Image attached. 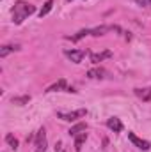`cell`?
Here are the masks:
<instances>
[{"label": "cell", "mask_w": 151, "mask_h": 152, "mask_svg": "<svg viewBox=\"0 0 151 152\" xmlns=\"http://www.w3.org/2000/svg\"><path fill=\"white\" fill-rule=\"evenodd\" d=\"M46 147H48V142H46V129L41 127L38 131V134H36V149H34V152H44Z\"/></svg>", "instance_id": "3"}, {"label": "cell", "mask_w": 151, "mask_h": 152, "mask_svg": "<svg viewBox=\"0 0 151 152\" xmlns=\"http://www.w3.org/2000/svg\"><path fill=\"white\" fill-rule=\"evenodd\" d=\"M18 50H20V46H18V44H7V46H2V48H0V57L4 58V57H7L9 53L18 51Z\"/></svg>", "instance_id": "11"}, {"label": "cell", "mask_w": 151, "mask_h": 152, "mask_svg": "<svg viewBox=\"0 0 151 152\" xmlns=\"http://www.w3.org/2000/svg\"><path fill=\"white\" fill-rule=\"evenodd\" d=\"M85 36H91V30L89 28H85V30H80L76 36H68L66 39H70V41H73V42H76V41H80L82 37H85Z\"/></svg>", "instance_id": "15"}, {"label": "cell", "mask_w": 151, "mask_h": 152, "mask_svg": "<svg viewBox=\"0 0 151 152\" xmlns=\"http://www.w3.org/2000/svg\"><path fill=\"white\" fill-rule=\"evenodd\" d=\"M70 2H71V0H70Z\"/></svg>", "instance_id": "20"}, {"label": "cell", "mask_w": 151, "mask_h": 152, "mask_svg": "<svg viewBox=\"0 0 151 152\" xmlns=\"http://www.w3.org/2000/svg\"><path fill=\"white\" fill-rule=\"evenodd\" d=\"M135 96L139 99H142L144 103H151V87H146V88H133Z\"/></svg>", "instance_id": "6"}, {"label": "cell", "mask_w": 151, "mask_h": 152, "mask_svg": "<svg viewBox=\"0 0 151 152\" xmlns=\"http://www.w3.org/2000/svg\"><path fill=\"white\" fill-rule=\"evenodd\" d=\"M110 57H112V51H110V50L101 51V53H93V55H91V62H93V64H100L101 60L110 58Z\"/></svg>", "instance_id": "8"}, {"label": "cell", "mask_w": 151, "mask_h": 152, "mask_svg": "<svg viewBox=\"0 0 151 152\" xmlns=\"http://www.w3.org/2000/svg\"><path fill=\"white\" fill-rule=\"evenodd\" d=\"M137 2V5H141V7H144V5H150V0H135Z\"/></svg>", "instance_id": "18"}, {"label": "cell", "mask_w": 151, "mask_h": 152, "mask_svg": "<svg viewBox=\"0 0 151 152\" xmlns=\"http://www.w3.org/2000/svg\"><path fill=\"white\" fill-rule=\"evenodd\" d=\"M107 127L114 131V133H121L123 131V122L117 118V117H110L109 120H107Z\"/></svg>", "instance_id": "7"}, {"label": "cell", "mask_w": 151, "mask_h": 152, "mask_svg": "<svg viewBox=\"0 0 151 152\" xmlns=\"http://www.w3.org/2000/svg\"><path fill=\"white\" fill-rule=\"evenodd\" d=\"M128 140H130L135 147H139L141 151H150V149H151V143H150V142H146V140L139 138L135 133H128Z\"/></svg>", "instance_id": "5"}, {"label": "cell", "mask_w": 151, "mask_h": 152, "mask_svg": "<svg viewBox=\"0 0 151 152\" xmlns=\"http://www.w3.org/2000/svg\"><path fill=\"white\" fill-rule=\"evenodd\" d=\"M150 5H151V0H150Z\"/></svg>", "instance_id": "19"}, {"label": "cell", "mask_w": 151, "mask_h": 152, "mask_svg": "<svg viewBox=\"0 0 151 152\" xmlns=\"http://www.w3.org/2000/svg\"><path fill=\"white\" fill-rule=\"evenodd\" d=\"M85 129H87V124H85V122H78V124H75L68 133H70L71 136H76V134H80V133H82V131H85Z\"/></svg>", "instance_id": "13"}, {"label": "cell", "mask_w": 151, "mask_h": 152, "mask_svg": "<svg viewBox=\"0 0 151 152\" xmlns=\"http://www.w3.org/2000/svg\"><path fill=\"white\" fill-rule=\"evenodd\" d=\"M5 142L11 145V149H14V151L18 149V140H16V138H14L11 133H9V134H5Z\"/></svg>", "instance_id": "17"}, {"label": "cell", "mask_w": 151, "mask_h": 152, "mask_svg": "<svg viewBox=\"0 0 151 152\" xmlns=\"http://www.w3.org/2000/svg\"><path fill=\"white\" fill-rule=\"evenodd\" d=\"M29 101H30V96H20V97H13V104H20V106L27 104Z\"/></svg>", "instance_id": "16"}, {"label": "cell", "mask_w": 151, "mask_h": 152, "mask_svg": "<svg viewBox=\"0 0 151 152\" xmlns=\"http://www.w3.org/2000/svg\"><path fill=\"white\" fill-rule=\"evenodd\" d=\"M64 55H66L73 64H80L82 58L87 55V51H85V50H64Z\"/></svg>", "instance_id": "4"}, {"label": "cell", "mask_w": 151, "mask_h": 152, "mask_svg": "<svg viewBox=\"0 0 151 152\" xmlns=\"http://www.w3.org/2000/svg\"><path fill=\"white\" fill-rule=\"evenodd\" d=\"M62 88H66V90H68V87H66V80H64V78H61L57 83L50 85V87L46 88V92H57V90H62Z\"/></svg>", "instance_id": "12"}, {"label": "cell", "mask_w": 151, "mask_h": 152, "mask_svg": "<svg viewBox=\"0 0 151 152\" xmlns=\"http://www.w3.org/2000/svg\"><path fill=\"white\" fill-rule=\"evenodd\" d=\"M34 12H36V7H34L32 4L23 2V0H18V2L14 4V7H13V23L20 25V23H23L25 18H29V16L34 14Z\"/></svg>", "instance_id": "1"}, {"label": "cell", "mask_w": 151, "mask_h": 152, "mask_svg": "<svg viewBox=\"0 0 151 152\" xmlns=\"http://www.w3.org/2000/svg\"><path fill=\"white\" fill-rule=\"evenodd\" d=\"M85 115H87L85 108H80V110H75V112H57V117L61 120H66V122H75V120L85 117Z\"/></svg>", "instance_id": "2"}, {"label": "cell", "mask_w": 151, "mask_h": 152, "mask_svg": "<svg viewBox=\"0 0 151 152\" xmlns=\"http://www.w3.org/2000/svg\"><path fill=\"white\" fill-rule=\"evenodd\" d=\"M105 75H107V71H105V69H101V67H94V69H89V71H87V76H89V78H93V80L105 78Z\"/></svg>", "instance_id": "9"}, {"label": "cell", "mask_w": 151, "mask_h": 152, "mask_svg": "<svg viewBox=\"0 0 151 152\" xmlns=\"http://www.w3.org/2000/svg\"><path fill=\"white\" fill-rule=\"evenodd\" d=\"M85 140H87V133H80V134H76V136H75V151L76 152L82 151V147H84Z\"/></svg>", "instance_id": "10"}, {"label": "cell", "mask_w": 151, "mask_h": 152, "mask_svg": "<svg viewBox=\"0 0 151 152\" xmlns=\"http://www.w3.org/2000/svg\"><path fill=\"white\" fill-rule=\"evenodd\" d=\"M52 7H53V0H46L44 2V5L41 7V11H39V16L43 18V16H46L50 11H52Z\"/></svg>", "instance_id": "14"}]
</instances>
